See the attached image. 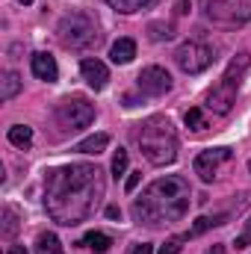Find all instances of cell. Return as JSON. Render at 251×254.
Segmentation results:
<instances>
[{
  "label": "cell",
  "mask_w": 251,
  "mask_h": 254,
  "mask_svg": "<svg viewBox=\"0 0 251 254\" xmlns=\"http://www.w3.org/2000/svg\"><path fill=\"white\" fill-rule=\"evenodd\" d=\"M18 92H21V77H18L15 71H6V74H3V86H0V98H3V101H12Z\"/></svg>",
  "instance_id": "16"
},
{
  "label": "cell",
  "mask_w": 251,
  "mask_h": 254,
  "mask_svg": "<svg viewBox=\"0 0 251 254\" xmlns=\"http://www.w3.org/2000/svg\"><path fill=\"white\" fill-rule=\"evenodd\" d=\"M125 172H127V151H125V148H119V151H116V157H113V178L119 181Z\"/></svg>",
  "instance_id": "22"
},
{
  "label": "cell",
  "mask_w": 251,
  "mask_h": 254,
  "mask_svg": "<svg viewBox=\"0 0 251 254\" xmlns=\"http://www.w3.org/2000/svg\"><path fill=\"white\" fill-rule=\"evenodd\" d=\"M187 210H189V184L181 175H166V178L154 181L142 192V198L133 201V219L148 225V228L181 222L187 216Z\"/></svg>",
  "instance_id": "2"
},
{
  "label": "cell",
  "mask_w": 251,
  "mask_h": 254,
  "mask_svg": "<svg viewBox=\"0 0 251 254\" xmlns=\"http://www.w3.org/2000/svg\"><path fill=\"white\" fill-rule=\"evenodd\" d=\"M95 122V107L89 104V98H80V95H71L60 101L57 107V125L63 130H83Z\"/></svg>",
  "instance_id": "7"
},
{
  "label": "cell",
  "mask_w": 251,
  "mask_h": 254,
  "mask_svg": "<svg viewBox=\"0 0 251 254\" xmlns=\"http://www.w3.org/2000/svg\"><path fill=\"white\" fill-rule=\"evenodd\" d=\"M201 12L219 27H240L251 21V0H201Z\"/></svg>",
  "instance_id": "6"
},
{
  "label": "cell",
  "mask_w": 251,
  "mask_h": 254,
  "mask_svg": "<svg viewBox=\"0 0 251 254\" xmlns=\"http://www.w3.org/2000/svg\"><path fill=\"white\" fill-rule=\"evenodd\" d=\"M18 3H24V6H30V3H33V0H18Z\"/></svg>",
  "instance_id": "32"
},
{
  "label": "cell",
  "mask_w": 251,
  "mask_h": 254,
  "mask_svg": "<svg viewBox=\"0 0 251 254\" xmlns=\"http://www.w3.org/2000/svg\"><path fill=\"white\" fill-rule=\"evenodd\" d=\"M136 86L145 92V95H166L169 89H172V74L166 71V68H160V65H148V68H142L139 71V77H136Z\"/></svg>",
  "instance_id": "9"
},
{
  "label": "cell",
  "mask_w": 251,
  "mask_h": 254,
  "mask_svg": "<svg viewBox=\"0 0 251 254\" xmlns=\"http://www.w3.org/2000/svg\"><path fill=\"white\" fill-rule=\"evenodd\" d=\"M110 145V136L107 133H95V136H89V139H83V142H77V154H101L104 148Z\"/></svg>",
  "instance_id": "14"
},
{
  "label": "cell",
  "mask_w": 251,
  "mask_h": 254,
  "mask_svg": "<svg viewBox=\"0 0 251 254\" xmlns=\"http://www.w3.org/2000/svg\"><path fill=\"white\" fill-rule=\"evenodd\" d=\"M222 160H231V148H210V151H201V154L195 157V175H198L204 184H210V181L216 178Z\"/></svg>",
  "instance_id": "10"
},
{
  "label": "cell",
  "mask_w": 251,
  "mask_h": 254,
  "mask_svg": "<svg viewBox=\"0 0 251 254\" xmlns=\"http://www.w3.org/2000/svg\"><path fill=\"white\" fill-rule=\"evenodd\" d=\"M30 68H33V74H36L39 80H45V83H57V77H60L57 60H54L51 54H33Z\"/></svg>",
  "instance_id": "12"
},
{
  "label": "cell",
  "mask_w": 251,
  "mask_h": 254,
  "mask_svg": "<svg viewBox=\"0 0 251 254\" xmlns=\"http://www.w3.org/2000/svg\"><path fill=\"white\" fill-rule=\"evenodd\" d=\"M249 65H251L249 54H240L234 63L228 65L225 77H222V80L210 89V95H207V110H210V113L225 116V113L234 110V104H237V89H240V80H243V74H246Z\"/></svg>",
  "instance_id": "4"
},
{
  "label": "cell",
  "mask_w": 251,
  "mask_h": 254,
  "mask_svg": "<svg viewBox=\"0 0 251 254\" xmlns=\"http://www.w3.org/2000/svg\"><path fill=\"white\" fill-rule=\"evenodd\" d=\"M249 231H251V222H249Z\"/></svg>",
  "instance_id": "34"
},
{
  "label": "cell",
  "mask_w": 251,
  "mask_h": 254,
  "mask_svg": "<svg viewBox=\"0 0 251 254\" xmlns=\"http://www.w3.org/2000/svg\"><path fill=\"white\" fill-rule=\"evenodd\" d=\"M213 48L210 45H204V42H184L181 48H178V54H175V63L181 71H187V74H201V71H207L210 65H213Z\"/></svg>",
  "instance_id": "8"
},
{
  "label": "cell",
  "mask_w": 251,
  "mask_h": 254,
  "mask_svg": "<svg viewBox=\"0 0 251 254\" xmlns=\"http://www.w3.org/2000/svg\"><path fill=\"white\" fill-rule=\"evenodd\" d=\"M80 246H89V249H95L98 254H104L110 246H113V240L107 237V234H101V231H89L86 237H83V243Z\"/></svg>",
  "instance_id": "17"
},
{
  "label": "cell",
  "mask_w": 251,
  "mask_h": 254,
  "mask_svg": "<svg viewBox=\"0 0 251 254\" xmlns=\"http://www.w3.org/2000/svg\"><path fill=\"white\" fill-rule=\"evenodd\" d=\"M249 172H251V160H249Z\"/></svg>",
  "instance_id": "33"
},
{
  "label": "cell",
  "mask_w": 251,
  "mask_h": 254,
  "mask_svg": "<svg viewBox=\"0 0 251 254\" xmlns=\"http://www.w3.org/2000/svg\"><path fill=\"white\" fill-rule=\"evenodd\" d=\"M210 225H213V219H207V216H198V219H195V225H192V231L187 234V240H189V237H198V234H204Z\"/></svg>",
  "instance_id": "25"
},
{
  "label": "cell",
  "mask_w": 251,
  "mask_h": 254,
  "mask_svg": "<svg viewBox=\"0 0 251 254\" xmlns=\"http://www.w3.org/2000/svg\"><path fill=\"white\" fill-rule=\"evenodd\" d=\"M9 142L18 145V148H27V145L33 142V127H27V125L9 127Z\"/></svg>",
  "instance_id": "18"
},
{
  "label": "cell",
  "mask_w": 251,
  "mask_h": 254,
  "mask_svg": "<svg viewBox=\"0 0 251 254\" xmlns=\"http://www.w3.org/2000/svg\"><path fill=\"white\" fill-rule=\"evenodd\" d=\"M116 12H125V15H130V12H139V9H145V6H151L154 0H107Z\"/></svg>",
  "instance_id": "19"
},
{
  "label": "cell",
  "mask_w": 251,
  "mask_h": 254,
  "mask_svg": "<svg viewBox=\"0 0 251 254\" xmlns=\"http://www.w3.org/2000/svg\"><path fill=\"white\" fill-rule=\"evenodd\" d=\"M189 9H192V6H189L187 0H181V3H178V6H175V12H178V15H187Z\"/></svg>",
  "instance_id": "29"
},
{
  "label": "cell",
  "mask_w": 251,
  "mask_h": 254,
  "mask_svg": "<svg viewBox=\"0 0 251 254\" xmlns=\"http://www.w3.org/2000/svg\"><path fill=\"white\" fill-rule=\"evenodd\" d=\"M36 254H63V243L57 234H39L36 240Z\"/></svg>",
  "instance_id": "15"
},
{
  "label": "cell",
  "mask_w": 251,
  "mask_h": 254,
  "mask_svg": "<svg viewBox=\"0 0 251 254\" xmlns=\"http://www.w3.org/2000/svg\"><path fill=\"white\" fill-rule=\"evenodd\" d=\"M184 240H187V237H172V240H166V243L160 246V254H178L184 249V246H181Z\"/></svg>",
  "instance_id": "24"
},
{
  "label": "cell",
  "mask_w": 251,
  "mask_h": 254,
  "mask_svg": "<svg viewBox=\"0 0 251 254\" xmlns=\"http://www.w3.org/2000/svg\"><path fill=\"white\" fill-rule=\"evenodd\" d=\"M107 216H110V219H122V210H119L116 204H110V207H107Z\"/></svg>",
  "instance_id": "27"
},
{
  "label": "cell",
  "mask_w": 251,
  "mask_h": 254,
  "mask_svg": "<svg viewBox=\"0 0 251 254\" xmlns=\"http://www.w3.org/2000/svg\"><path fill=\"white\" fill-rule=\"evenodd\" d=\"M80 74H83V80H86L95 92H101V89L107 86V80H110V71H107V65L101 63V60H83V63H80Z\"/></svg>",
  "instance_id": "11"
},
{
  "label": "cell",
  "mask_w": 251,
  "mask_h": 254,
  "mask_svg": "<svg viewBox=\"0 0 251 254\" xmlns=\"http://www.w3.org/2000/svg\"><path fill=\"white\" fill-rule=\"evenodd\" d=\"M136 142H139V148L151 166H169L178 157V133H175L172 122L163 116L148 119L139 130Z\"/></svg>",
  "instance_id": "3"
},
{
  "label": "cell",
  "mask_w": 251,
  "mask_h": 254,
  "mask_svg": "<svg viewBox=\"0 0 251 254\" xmlns=\"http://www.w3.org/2000/svg\"><path fill=\"white\" fill-rule=\"evenodd\" d=\"M104 198V172L92 163H68L45 178V210L60 225H80Z\"/></svg>",
  "instance_id": "1"
},
{
  "label": "cell",
  "mask_w": 251,
  "mask_h": 254,
  "mask_svg": "<svg viewBox=\"0 0 251 254\" xmlns=\"http://www.w3.org/2000/svg\"><path fill=\"white\" fill-rule=\"evenodd\" d=\"M15 234H18V213H15L12 207H6V210H3V237L12 240Z\"/></svg>",
  "instance_id": "21"
},
{
  "label": "cell",
  "mask_w": 251,
  "mask_h": 254,
  "mask_svg": "<svg viewBox=\"0 0 251 254\" xmlns=\"http://www.w3.org/2000/svg\"><path fill=\"white\" fill-rule=\"evenodd\" d=\"M6 254H27V249H24V246H9Z\"/></svg>",
  "instance_id": "31"
},
{
  "label": "cell",
  "mask_w": 251,
  "mask_h": 254,
  "mask_svg": "<svg viewBox=\"0 0 251 254\" xmlns=\"http://www.w3.org/2000/svg\"><path fill=\"white\" fill-rule=\"evenodd\" d=\"M251 243V237L249 234H243V237H240V240H237V249H246V246H249Z\"/></svg>",
  "instance_id": "30"
},
{
  "label": "cell",
  "mask_w": 251,
  "mask_h": 254,
  "mask_svg": "<svg viewBox=\"0 0 251 254\" xmlns=\"http://www.w3.org/2000/svg\"><path fill=\"white\" fill-rule=\"evenodd\" d=\"M133 254H154V249H151L148 243H142V246H136V249H133Z\"/></svg>",
  "instance_id": "28"
},
{
  "label": "cell",
  "mask_w": 251,
  "mask_h": 254,
  "mask_svg": "<svg viewBox=\"0 0 251 254\" xmlns=\"http://www.w3.org/2000/svg\"><path fill=\"white\" fill-rule=\"evenodd\" d=\"M133 57H136V42H133V39H119V42L110 48V60L116 65L133 63Z\"/></svg>",
  "instance_id": "13"
},
{
  "label": "cell",
  "mask_w": 251,
  "mask_h": 254,
  "mask_svg": "<svg viewBox=\"0 0 251 254\" xmlns=\"http://www.w3.org/2000/svg\"><path fill=\"white\" fill-rule=\"evenodd\" d=\"M148 36H151L154 42H169V39H175V27L154 21V24H148Z\"/></svg>",
  "instance_id": "20"
},
{
  "label": "cell",
  "mask_w": 251,
  "mask_h": 254,
  "mask_svg": "<svg viewBox=\"0 0 251 254\" xmlns=\"http://www.w3.org/2000/svg\"><path fill=\"white\" fill-rule=\"evenodd\" d=\"M184 122H187V127H192V130H204V116H201V110H195V107H192V110H189L187 116H184Z\"/></svg>",
  "instance_id": "23"
},
{
  "label": "cell",
  "mask_w": 251,
  "mask_h": 254,
  "mask_svg": "<svg viewBox=\"0 0 251 254\" xmlns=\"http://www.w3.org/2000/svg\"><path fill=\"white\" fill-rule=\"evenodd\" d=\"M57 36L65 48L71 51H83V48H92L98 45V24L92 15L86 12H74V15H65L57 27Z\"/></svg>",
  "instance_id": "5"
},
{
  "label": "cell",
  "mask_w": 251,
  "mask_h": 254,
  "mask_svg": "<svg viewBox=\"0 0 251 254\" xmlns=\"http://www.w3.org/2000/svg\"><path fill=\"white\" fill-rule=\"evenodd\" d=\"M139 181H142V172H130V178H127V192H133L136 187H139Z\"/></svg>",
  "instance_id": "26"
}]
</instances>
